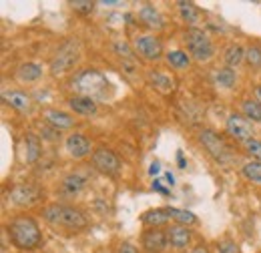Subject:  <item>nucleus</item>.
Instances as JSON below:
<instances>
[{"label": "nucleus", "mask_w": 261, "mask_h": 253, "mask_svg": "<svg viewBox=\"0 0 261 253\" xmlns=\"http://www.w3.org/2000/svg\"><path fill=\"white\" fill-rule=\"evenodd\" d=\"M70 87L81 96H89L93 100H107L113 96V85L102 72L95 68H85L76 72L70 81Z\"/></svg>", "instance_id": "1"}, {"label": "nucleus", "mask_w": 261, "mask_h": 253, "mask_svg": "<svg viewBox=\"0 0 261 253\" xmlns=\"http://www.w3.org/2000/svg\"><path fill=\"white\" fill-rule=\"evenodd\" d=\"M44 219L53 227H61L66 231H81L89 225L87 215L81 209L72 205H63V203H53L44 207Z\"/></svg>", "instance_id": "2"}, {"label": "nucleus", "mask_w": 261, "mask_h": 253, "mask_svg": "<svg viewBox=\"0 0 261 253\" xmlns=\"http://www.w3.org/2000/svg\"><path fill=\"white\" fill-rule=\"evenodd\" d=\"M10 239L12 243L18 247V249H34L40 245V229H38V223L34 221L33 217L29 215H18L10 221Z\"/></svg>", "instance_id": "3"}, {"label": "nucleus", "mask_w": 261, "mask_h": 253, "mask_svg": "<svg viewBox=\"0 0 261 253\" xmlns=\"http://www.w3.org/2000/svg\"><path fill=\"white\" fill-rule=\"evenodd\" d=\"M185 42H187V48H189V55L199 61V63H205L213 57V42L211 38L197 27H191L189 31L185 32Z\"/></svg>", "instance_id": "4"}, {"label": "nucleus", "mask_w": 261, "mask_h": 253, "mask_svg": "<svg viewBox=\"0 0 261 253\" xmlns=\"http://www.w3.org/2000/svg\"><path fill=\"white\" fill-rule=\"evenodd\" d=\"M79 57H81V50H79V42L76 40H68L65 42L59 53L55 55V59L50 61V74L53 77H61L68 70L74 68V64L79 63Z\"/></svg>", "instance_id": "5"}, {"label": "nucleus", "mask_w": 261, "mask_h": 253, "mask_svg": "<svg viewBox=\"0 0 261 253\" xmlns=\"http://www.w3.org/2000/svg\"><path fill=\"white\" fill-rule=\"evenodd\" d=\"M199 141H201V145L209 151V155L215 159V161H219V163H227V161H231V151H229L227 143H225L217 133L205 129V131H201Z\"/></svg>", "instance_id": "6"}, {"label": "nucleus", "mask_w": 261, "mask_h": 253, "mask_svg": "<svg viewBox=\"0 0 261 253\" xmlns=\"http://www.w3.org/2000/svg\"><path fill=\"white\" fill-rule=\"evenodd\" d=\"M135 53L145 61H159L163 55V44L153 34H139L135 38Z\"/></svg>", "instance_id": "7"}, {"label": "nucleus", "mask_w": 261, "mask_h": 253, "mask_svg": "<svg viewBox=\"0 0 261 253\" xmlns=\"http://www.w3.org/2000/svg\"><path fill=\"white\" fill-rule=\"evenodd\" d=\"M93 165L97 167L100 173L105 175H117L121 171V161L117 157L115 151L107 149V147H98L93 153Z\"/></svg>", "instance_id": "8"}, {"label": "nucleus", "mask_w": 261, "mask_h": 253, "mask_svg": "<svg viewBox=\"0 0 261 253\" xmlns=\"http://www.w3.org/2000/svg\"><path fill=\"white\" fill-rule=\"evenodd\" d=\"M225 129H227V135L233 137L235 141H249L253 139V127H251V121H247L245 117L241 115H229L227 123H225Z\"/></svg>", "instance_id": "9"}, {"label": "nucleus", "mask_w": 261, "mask_h": 253, "mask_svg": "<svg viewBox=\"0 0 261 253\" xmlns=\"http://www.w3.org/2000/svg\"><path fill=\"white\" fill-rule=\"evenodd\" d=\"M169 239H167V231L159 229V227H153V229H147L143 233V249L147 253H163L167 247Z\"/></svg>", "instance_id": "10"}, {"label": "nucleus", "mask_w": 261, "mask_h": 253, "mask_svg": "<svg viewBox=\"0 0 261 253\" xmlns=\"http://www.w3.org/2000/svg\"><path fill=\"white\" fill-rule=\"evenodd\" d=\"M66 151L74 159H85L91 153V141L83 133H72L66 137Z\"/></svg>", "instance_id": "11"}, {"label": "nucleus", "mask_w": 261, "mask_h": 253, "mask_svg": "<svg viewBox=\"0 0 261 253\" xmlns=\"http://www.w3.org/2000/svg\"><path fill=\"white\" fill-rule=\"evenodd\" d=\"M137 16H139V20H141L147 29H157V31H159V29L165 27L163 14H161L153 4H141Z\"/></svg>", "instance_id": "12"}, {"label": "nucleus", "mask_w": 261, "mask_h": 253, "mask_svg": "<svg viewBox=\"0 0 261 253\" xmlns=\"http://www.w3.org/2000/svg\"><path fill=\"white\" fill-rule=\"evenodd\" d=\"M44 121H46V125L53 127L55 131H68V129L74 127V117L65 113V111H59V109L44 111Z\"/></svg>", "instance_id": "13"}, {"label": "nucleus", "mask_w": 261, "mask_h": 253, "mask_svg": "<svg viewBox=\"0 0 261 253\" xmlns=\"http://www.w3.org/2000/svg\"><path fill=\"white\" fill-rule=\"evenodd\" d=\"M191 231L187 225H171L167 229V239L175 249H185L191 243Z\"/></svg>", "instance_id": "14"}, {"label": "nucleus", "mask_w": 261, "mask_h": 253, "mask_svg": "<svg viewBox=\"0 0 261 253\" xmlns=\"http://www.w3.org/2000/svg\"><path fill=\"white\" fill-rule=\"evenodd\" d=\"M68 107L76 113V115H83V117H93V115H97V103L93 100V98H89V96H72V98H68Z\"/></svg>", "instance_id": "15"}, {"label": "nucleus", "mask_w": 261, "mask_h": 253, "mask_svg": "<svg viewBox=\"0 0 261 253\" xmlns=\"http://www.w3.org/2000/svg\"><path fill=\"white\" fill-rule=\"evenodd\" d=\"M149 81H151V85H153L159 93H163V95H169V93L175 91V79H173L171 74L163 72V70H151V72H149Z\"/></svg>", "instance_id": "16"}, {"label": "nucleus", "mask_w": 261, "mask_h": 253, "mask_svg": "<svg viewBox=\"0 0 261 253\" xmlns=\"http://www.w3.org/2000/svg\"><path fill=\"white\" fill-rule=\"evenodd\" d=\"M10 199L14 201V205H33L38 199V191L31 185H16L10 191Z\"/></svg>", "instance_id": "17"}, {"label": "nucleus", "mask_w": 261, "mask_h": 253, "mask_svg": "<svg viewBox=\"0 0 261 253\" xmlns=\"http://www.w3.org/2000/svg\"><path fill=\"white\" fill-rule=\"evenodd\" d=\"M2 98L14 111H20V113H29L31 111V98H29L27 93H22V91H6L2 95Z\"/></svg>", "instance_id": "18"}, {"label": "nucleus", "mask_w": 261, "mask_h": 253, "mask_svg": "<svg viewBox=\"0 0 261 253\" xmlns=\"http://www.w3.org/2000/svg\"><path fill=\"white\" fill-rule=\"evenodd\" d=\"M16 79L20 81V83H24V85H33L36 83L40 77H42V68L38 66L36 63H22L18 68H16Z\"/></svg>", "instance_id": "19"}, {"label": "nucleus", "mask_w": 261, "mask_h": 253, "mask_svg": "<svg viewBox=\"0 0 261 253\" xmlns=\"http://www.w3.org/2000/svg\"><path fill=\"white\" fill-rule=\"evenodd\" d=\"M87 181L89 177L81 171H74L70 175H66L65 181H63V191L68 193V195H74V193H81V191L87 187Z\"/></svg>", "instance_id": "20"}, {"label": "nucleus", "mask_w": 261, "mask_h": 253, "mask_svg": "<svg viewBox=\"0 0 261 253\" xmlns=\"http://www.w3.org/2000/svg\"><path fill=\"white\" fill-rule=\"evenodd\" d=\"M141 219H143V223H145L149 229H153V227H161V225L169 221L171 217H169L167 209H151V211L143 213Z\"/></svg>", "instance_id": "21"}, {"label": "nucleus", "mask_w": 261, "mask_h": 253, "mask_svg": "<svg viewBox=\"0 0 261 253\" xmlns=\"http://www.w3.org/2000/svg\"><path fill=\"white\" fill-rule=\"evenodd\" d=\"M223 61H225L227 68L235 70V66H239V64L245 61V50L239 44H231L227 50H225V55H223Z\"/></svg>", "instance_id": "22"}, {"label": "nucleus", "mask_w": 261, "mask_h": 253, "mask_svg": "<svg viewBox=\"0 0 261 253\" xmlns=\"http://www.w3.org/2000/svg\"><path fill=\"white\" fill-rule=\"evenodd\" d=\"M241 173L249 183H255L261 187V161H247L241 167Z\"/></svg>", "instance_id": "23"}, {"label": "nucleus", "mask_w": 261, "mask_h": 253, "mask_svg": "<svg viewBox=\"0 0 261 253\" xmlns=\"http://www.w3.org/2000/svg\"><path fill=\"white\" fill-rule=\"evenodd\" d=\"M167 64L171 66V68H187L189 64H191V57L187 55V53H183V50H171V53H167Z\"/></svg>", "instance_id": "24"}, {"label": "nucleus", "mask_w": 261, "mask_h": 253, "mask_svg": "<svg viewBox=\"0 0 261 253\" xmlns=\"http://www.w3.org/2000/svg\"><path fill=\"white\" fill-rule=\"evenodd\" d=\"M243 117L251 123H261V105L257 100H243L241 103Z\"/></svg>", "instance_id": "25"}, {"label": "nucleus", "mask_w": 261, "mask_h": 253, "mask_svg": "<svg viewBox=\"0 0 261 253\" xmlns=\"http://www.w3.org/2000/svg\"><path fill=\"white\" fill-rule=\"evenodd\" d=\"M235 81H237V74H235L233 68L223 66V68H217V70H215V83H217L219 87L231 89V87L235 85Z\"/></svg>", "instance_id": "26"}, {"label": "nucleus", "mask_w": 261, "mask_h": 253, "mask_svg": "<svg viewBox=\"0 0 261 253\" xmlns=\"http://www.w3.org/2000/svg\"><path fill=\"white\" fill-rule=\"evenodd\" d=\"M167 213H169V217L177 223V225H193V223L197 221L195 215L189 213V211H185V209H173V207H167Z\"/></svg>", "instance_id": "27"}, {"label": "nucleus", "mask_w": 261, "mask_h": 253, "mask_svg": "<svg viewBox=\"0 0 261 253\" xmlns=\"http://www.w3.org/2000/svg\"><path fill=\"white\" fill-rule=\"evenodd\" d=\"M179 8H181V16L187 24H195L197 20L201 18V12L193 2H179Z\"/></svg>", "instance_id": "28"}, {"label": "nucleus", "mask_w": 261, "mask_h": 253, "mask_svg": "<svg viewBox=\"0 0 261 253\" xmlns=\"http://www.w3.org/2000/svg\"><path fill=\"white\" fill-rule=\"evenodd\" d=\"M38 157H40V141H38L36 135L29 133L27 135V161L34 163Z\"/></svg>", "instance_id": "29"}, {"label": "nucleus", "mask_w": 261, "mask_h": 253, "mask_svg": "<svg viewBox=\"0 0 261 253\" xmlns=\"http://www.w3.org/2000/svg\"><path fill=\"white\" fill-rule=\"evenodd\" d=\"M245 63L249 64V66H253V68L261 66V48L259 46H249V48L245 50Z\"/></svg>", "instance_id": "30"}, {"label": "nucleus", "mask_w": 261, "mask_h": 253, "mask_svg": "<svg viewBox=\"0 0 261 253\" xmlns=\"http://www.w3.org/2000/svg\"><path fill=\"white\" fill-rule=\"evenodd\" d=\"M243 149L253 157V161H261V141L257 139H249L243 143Z\"/></svg>", "instance_id": "31"}, {"label": "nucleus", "mask_w": 261, "mask_h": 253, "mask_svg": "<svg viewBox=\"0 0 261 253\" xmlns=\"http://www.w3.org/2000/svg\"><path fill=\"white\" fill-rule=\"evenodd\" d=\"M70 6H72L76 12H81V14H89V12H93L95 2H79V0H76V2H72Z\"/></svg>", "instance_id": "32"}, {"label": "nucleus", "mask_w": 261, "mask_h": 253, "mask_svg": "<svg viewBox=\"0 0 261 253\" xmlns=\"http://www.w3.org/2000/svg\"><path fill=\"white\" fill-rule=\"evenodd\" d=\"M219 251L221 253H237V245L233 241H221L219 243Z\"/></svg>", "instance_id": "33"}, {"label": "nucleus", "mask_w": 261, "mask_h": 253, "mask_svg": "<svg viewBox=\"0 0 261 253\" xmlns=\"http://www.w3.org/2000/svg\"><path fill=\"white\" fill-rule=\"evenodd\" d=\"M117 253H139V249H137L133 243H129V241H123V243L117 247Z\"/></svg>", "instance_id": "34"}, {"label": "nucleus", "mask_w": 261, "mask_h": 253, "mask_svg": "<svg viewBox=\"0 0 261 253\" xmlns=\"http://www.w3.org/2000/svg\"><path fill=\"white\" fill-rule=\"evenodd\" d=\"M153 187H155V189L159 191V193H163V195H167V193H169V191L165 189V187L161 185V183H159V181H155V183H153Z\"/></svg>", "instance_id": "35"}, {"label": "nucleus", "mask_w": 261, "mask_h": 253, "mask_svg": "<svg viewBox=\"0 0 261 253\" xmlns=\"http://www.w3.org/2000/svg\"><path fill=\"white\" fill-rule=\"evenodd\" d=\"M191 253H209V249H207V247H203V245H199V247H195Z\"/></svg>", "instance_id": "36"}, {"label": "nucleus", "mask_w": 261, "mask_h": 253, "mask_svg": "<svg viewBox=\"0 0 261 253\" xmlns=\"http://www.w3.org/2000/svg\"><path fill=\"white\" fill-rule=\"evenodd\" d=\"M255 96H257V103L261 105V85H257V87H255Z\"/></svg>", "instance_id": "37"}, {"label": "nucleus", "mask_w": 261, "mask_h": 253, "mask_svg": "<svg viewBox=\"0 0 261 253\" xmlns=\"http://www.w3.org/2000/svg\"><path fill=\"white\" fill-rule=\"evenodd\" d=\"M159 173V165L155 163V165H151V175H157Z\"/></svg>", "instance_id": "38"}]
</instances>
